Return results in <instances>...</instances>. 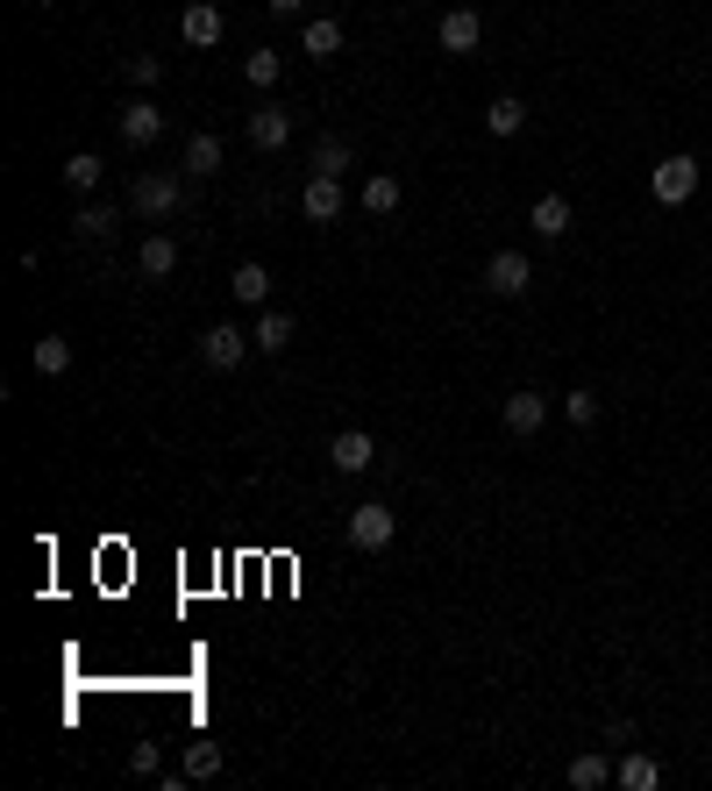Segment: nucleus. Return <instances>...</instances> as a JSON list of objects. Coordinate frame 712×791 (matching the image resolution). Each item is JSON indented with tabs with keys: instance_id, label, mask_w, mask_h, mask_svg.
<instances>
[{
	"instance_id": "obj_21",
	"label": "nucleus",
	"mask_w": 712,
	"mask_h": 791,
	"mask_svg": "<svg viewBox=\"0 0 712 791\" xmlns=\"http://www.w3.org/2000/svg\"><path fill=\"white\" fill-rule=\"evenodd\" d=\"M484 129H492V136H521V129H527V108H521L513 94H499L492 108H484Z\"/></svg>"
},
{
	"instance_id": "obj_23",
	"label": "nucleus",
	"mask_w": 712,
	"mask_h": 791,
	"mask_svg": "<svg viewBox=\"0 0 712 791\" xmlns=\"http://www.w3.org/2000/svg\"><path fill=\"white\" fill-rule=\"evenodd\" d=\"M613 784V763H605V756H578V763H570V791H605Z\"/></svg>"
},
{
	"instance_id": "obj_13",
	"label": "nucleus",
	"mask_w": 712,
	"mask_h": 791,
	"mask_svg": "<svg viewBox=\"0 0 712 791\" xmlns=\"http://www.w3.org/2000/svg\"><path fill=\"white\" fill-rule=\"evenodd\" d=\"M527 228H535V236H570V201H563V193H541V201L535 207H527Z\"/></svg>"
},
{
	"instance_id": "obj_3",
	"label": "nucleus",
	"mask_w": 712,
	"mask_h": 791,
	"mask_svg": "<svg viewBox=\"0 0 712 791\" xmlns=\"http://www.w3.org/2000/svg\"><path fill=\"white\" fill-rule=\"evenodd\" d=\"M392 535H399V521H392V513L377 507V499H363V507L350 513V550H363V556H377V550H385Z\"/></svg>"
},
{
	"instance_id": "obj_25",
	"label": "nucleus",
	"mask_w": 712,
	"mask_h": 791,
	"mask_svg": "<svg viewBox=\"0 0 712 791\" xmlns=\"http://www.w3.org/2000/svg\"><path fill=\"white\" fill-rule=\"evenodd\" d=\"M314 172L342 178V172H350V143H342V136H321V143H314Z\"/></svg>"
},
{
	"instance_id": "obj_9",
	"label": "nucleus",
	"mask_w": 712,
	"mask_h": 791,
	"mask_svg": "<svg viewBox=\"0 0 712 791\" xmlns=\"http://www.w3.org/2000/svg\"><path fill=\"white\" fill-rule=\"evenodd\" d=\"M157 136H164L157 100H129V108H121V143H129V150H150Z\"/></svg>"
},
{
	"instance_id": "obj_6",
	"label": "nucleus",
	"mask_w": 712,
	"mask_h": 791,
	"mask_svg": "<svg viewBox=\"0 0 712 791\" xmlns=\"http://www.w3.org/2000/svg\"><path fill=\"white\" fill-rule=\"evenodd\" d=\"M178 36H186V43H193V51H215V43H221V36H229V14H221V8H215V0H193V8H186V14H178Z\"/></svg>"
},
{
	"instance_id": "obj_28",
	"label": "nucleus",
	"mask_w": 712,
	"mask_h": 791,
	"mask_svg": "<svg viewBox=\"0 0 712 791\" xmlns=\"http://www.w3.org/2000/svg\"><path fill=\"white\" fill-rule=\"evenodd\" d=\"M121 72H129V86H143V94H150V86H164V57H129V65H121Z\"/></svg>"
},
{
	"instance_id": "obj_18",
	"label": "nucleus",
	"mask_w": 712,
	"mask_h": 791,
	"mask_svg": "<svg viewBox=\"0 0 712 791\" xmlns=\"http://www.w3.org/2000/svg\"><path fill=\"white\" fill-rule=\"evenodd\" d=\"M221 172V136H186V178H215Z\"/></svg>"
},
{
	"instance_id": "obj_10",
	"label": "nucleus",
	"mask_w": 712,
	"mask_h": 791,
	"mask_svg": "<svg viewBox=\"0 0 712 791\" xmlns=\"http://www.w3.org/2000/svg\"><path fill=\"white\" fill-rule=\"evenodd\" d=\"M242 129H250V143L264 150V158H278V150L293 143V115H285V108H256L250 121H242Z\"/></svg>"
},
{
	"instance_id": "obj_26",
	"label": "nucleus",
	"mask_w": 712,
	"mask_h": 791,
	"mask_svg": "<svg viewBox=\"0 0 712 791\" xmlns=\"http://www.w3.org/2000/svg\"><path fill=\"white\" fill-rule=\"evenodd\" d=\"M278 72H285L278 51H250V57H242V79H250V86H278Z\"/></svg>"
},
{
	"instance_id": "obj_5",
	"label": "nucleus",
	"mask_w": 712,
	"mask_h": 791,
	"mask_svg": "<svg viewBox=\"0 0 712 791\" xmlns=\"http://www.w3.org/2000/svg\"><path fill=\"white\" fill-rule=\"evenodd\" d=\"M299 215H307L314 228H336V221H342V178L314 172V178H307V193H299Z\"/></svg>"
},
{
	"instance_id": "obj_16",
	"label": "nucleus",
	"mask_w": 712,
	"mask_h": 791,
	"mask_svg": "<svg viewBox=\"0 0 712 791\" xmlns=\"http://www.w3.org/2000/svg\"><path fill=\"white\" fill-rule=\"evenodd\" d=\"M399 201H406V193H399V178H392V172H371V178H363V215L385 221V215H399Z\"/></svg>"
},
{
	"instance_id": "obj_11",
	"label": "nucleus",
	"mask_w": 712,
	"mask_h": 791,
	"mask_svg": "<svg viewBox=\"0 0 712 791\" xmlns=\"http://www.w3.org/2000/svg\"><path fill=\"white\" fill-rule=\"evenodd\" d=\"M435 36H442V51H449V57H471V51H478V36H484L478 8H449V14H442V29H435Z\"/></svg>"
},
{
	"instance_id": "obj_32",
	"label": "nucleus",
	"mask_w": 712,
	"mask_h": 791,
	"mask_svg": "<svg viewBox=\"0 0 712 791\" xmlns=\"http://www.w3.org/2000/svg\"><path fill=\"white\" fill-rule=\"evenodd\" d=\"M299 8H307V0H271V14H299Z\"/></svg>"
},
{
	"instance_id": "obj_2",
	"label": "nucleus",
	"mask_w": 712,
	"mask_h": 791,
	"mask_svg": "<svg viewBox=\"0 0 712 791\" xmlns=\"http://www.w3.org/2000/svg\"><path fill=\"white\" fill-rule=\"evenodd\" d=\"M648 193H656L662 207H684L691 193H699V158H691V150H677V158H662L656 172H648Z\"/></svg>"
},
{
	"instance_id": "obj_7",
	"label": "nucleus",
	"mask_w": 712,
	"mask_h": 791,
	"mask_svg": "<svg viewBox=\"0 0 712 791\" xmlns=\"http://www.w3.org/2000/svg\"><path fill=\"white\" fill-rule=\"evenodd\" d=\"M250 336H242V328H229V322H215V328H207V336H200V364H215V371H235V364L242 357H250Z\"/></svg>"
},
{
	"instance_id": "obj_31",
	"label": "nucleus",
	"mask_w": 712,
	"mask_h": 791,
	"mask_svg": "<svg viewBox=\"0 0 712 791\" xmlns=\"http://www.w3.org/2000/svg\"><path fill=\"white\" fill-rule=\"evenodd\" d=\"M129 770H135V778H157V741H135V749H129Z\"/></svg>"
},
{
	"instance_id": "obj_4",
	"label": "nucleus",
	"mask_w": 712,
	"mask_h": 791,
	"mask_svg": "<svg viewBox=\"0 0 712 791\" xmlns=\"http://www.w3.org/2000/svg\"><path fill=\"white\" fill-rule=\"evenodd\" d=\"M484 285H492L499 300H521L527 285H535V264H527L521 250H492V264H484Z\"/></svg>"
},
{
	"instance_id": "obj_15",
	"label": "nucleus",
	"mask_w": 712,
	"mask_h": 791,
	"mask_svg": "<svg viewBox=\"0 0 712 791\" xmlns=\"http://www.w3.org/2000/svg\"><path fill=\"white\" fill-rule=\"evenodd\" d=\"M229 293L242 300V307H271V271H264V264H256V257H250V264H235Z\"/></svg>"
},
{
	"instance_id": "obj_22",
	"label": "nucleus",
	"mask_w": 712,
	"mask_h": 791,
	"mask_svg": "<svg viewBox=\"0 0 712 791\" xmlns=\"http://www.w3.org/2000/svg\"><path fill=\"white\" fill-rule=\"evenodd\" d=\"M299 43H307V57H321V65H328V57L342 51V22H336V14H328V22H307V36H299Z\"/></svg>"
},
{
	"instance_id": "obj_19",
	"label": "nucleus",
	"mask_w": 712,
	"mask_h": 791,
	"mask_svg": "<svg viewBox=\"0 0 712 791\" xmlns=\"http://www.w3.org/2000/svg\"><path fill=\"white\" fill-rule=\"evenodd\" d=\"M613 784H620V791H656V784H662V770H656V756H642V749H634V756H627V763H620V770H613Z\"/></svg>"
},
{
	"instance_id": "obj_12",
	"label": "nucleus",
	"mask_w": 712,
	"mask_h": 791,
	"mask_svg": "<svg viewBox=\"0 0 712 791\" xmlns=\"http://www.w3.org/2000/svg\"><path fill=\"white\" fill-rule=\"evenodd\" d=\"M499 421H506V435H535L541 421H549V400H541V392H506Z\"/></svg>"
},
{
	"instance_id": "obj_24",
	"label": "nucleus",
	"mask_w": 712,
	"mask_h": 791,
	"mask_svg": "<svg viewBox=\"0 0 712 791\" xmlns=\"http://www.w3.org/2000/svg\"><path fill=\"white\" fill-rule=\"evenodd\" d=\"M65 186L72 193H94L100 186V158H94V150H72V158H65Z\"/></svg>"
},
{
	"instance_id": "obj_8",
	"label": "nucleus",
	"mask_w": 712,
	"mask_h": 791,
	"mask_svg": "<svg viewBox=\"0 0 712 791\" xmlns=\"http://www.w3.org/2000/svg\"><path fill=\"white\" fill-rule=\"evenodd\" d=\"M328 464H336L342 478H363V470L377 464V443H371V435H363V429H342L336 443H328Z\"/></svg>"
},
{
	"instance_id": "obj_1",
	"label": "nucleus",
	"mask_w": 712,
	"mask_h": 791,
	"mask_svg": "<svg viewBox=\"0 0 712 791\" xmlns=\"http://www.w3.org/2000/svg\"><path fill=\"white\" fill-rule=\"evenodd\" d=\"M129 207H135L143 221H164V215H178V207H186V186H178L172 172H135Z\"/></svg>"
},
{
	"instance_id": "obj_30",
	"label": "nucleus",
	"mask_w": 712,
	"mask_h": 791,
	"mask_svg": "<svg viewBox=\"0 0 712 791\" xmlns=\"http://www.w3.org/2000/svg\"><path fill=\"white\" fill-rule=\"evenodd\" d=\"M563 414L578 421V429H592L599 421V392H563Z\"/></svg>"
},
{
	"instance_id": "obj_27",
	"label": "nucleus",
	"mask_w": 712,
	"mask_h": 791,
	"mask_svg": "<svg viewBox=\"0 0 712 791\" xmlns=\"http://www.w3.org/2000/svg\"><path fill=\"white\" fill-rule=\"evenodd\" d=\"M72 228H79L86 242H108L114 236V207H79V221H72Z\"/></svg>"
},
{
	"instance_id": "obj_29",
	"label": "nucleus",
	"mask_w": 712,
	"mask_h": 791,
	"mask_svg": "<svg viewBox=\"0 0 712 791\" xmlns=\"http://www.w3.org/2000/svg\"><path fill=\"white\" fill-rule=\"evenodd\" d=\"M215 770H221V749L215 741H193L186 749V778H215Z\"/></svg>"
},
{
	"instance_id": "obj_17",
	"label": "nucleus",
	"mask_w": 712,
	"mask_h": 791,
	"mask_svg": "<svg viewBox=\"0 0 712 791\" xmlns=\"http://www.w3.org/2000/svg\"><path fill=\"white\" fill-rule=\"evenodd\" d=\"M135 264H143V279H172V271H178V242L172 236H150L143 250H135Z\"/></svg>"
},
{
	"instance_id": "obj_33",
	"label": "nucleus",
	"mask_w": 712,
	"mask_h": 791,
	"mask_svg": "<svg viewBox=\"0 0 712 791\" xmlns=\"http://www.w3.org/2000/svg\"><path fill=\"white\" fill-rule=\"evenodd\" d=\"M29 8H57V0H29Z\"/></svg>"
},
{
	"instance_id": "obj_14",
	"label": "nucleus",
	"mask_w": 712,
	"mask_h": 791,
	"mask_svg": "<svg viewBox=\"0 0 712 791\" xmlns=\"http://www.w3.org/2000/svg\"><path fill=\"white\" fill-rule=\"evenodd\" d=\"M250 343L264 349V357H278V349L293 343V314H285V307H264V314H256V328H250Z\"/></svg>"
},
{
	"instance_id": "obj_20",
	"label": "nucleus",
	"mask_w": 712,
	"mask_h": 791,
	"mask_svg": "<svg viewBox=\"0 0 712 791\" xmlns=\"http://www.w3.org/2000/svg\"><path fill=\"white\" fill-rule=\"evenodd\" d=\"M29 364H36L43 378H65V371H72V343H65V336H43L36 349H29Z\"/></svg>"
}]
</instances>
